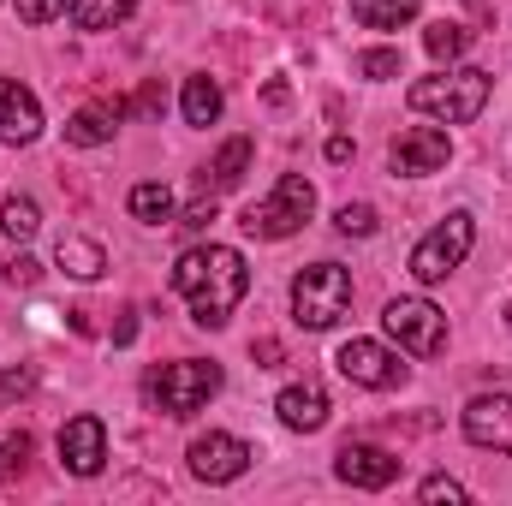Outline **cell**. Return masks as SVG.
<instances>
[{"instance_id":"cell-1","label":"cell","mask_w":512,"mask_h":506,"mask_svg":"<svg viewBox=\"0 0 512 506\" xmlns=\"http://www.w3.org/2000/svg\"><path fill=\"white\" fill-rule=\"evenodd\" d=\"M173 292L191 304L197 328H227V316L251 292V268L233 245H197L173 262Z\"/></svg>"},{"instance_id":"cell-2","label":"cell","mask_w":512,"mask_h":506,"mask_svg":"<svg viewBox=\"0 0 512 506\" xmlns=\"http://www.w3.org/2000/svg\"><path fill=\"white\" fill-rule=\"evenodd\" d=\"M411 108H417V114H435V120H447V126H471V120L489 108V72L459 66V72L417 78V84H411Z\"/></svg>"},{"instance_id":"cell-3","label":"cell","mask_w":512,"mask_h":506,"mask_svg":"<svg viewBox=\"0 0 512 506\" xmlns=\"http://www.w3.org/2000/svg\"><path fill=\"white\" fill-rule=\"evenodd\" d=\"M215 393H221V364H209V358H179L149 376V405L161 417H197Z\"/></svg>"},{"instance_id":"cell-4","label":"cell","mask_w":512,"mask_h":506,"mask_svg":"<svg viewBox=\"0 0 512 506\" xmlns=\"http://www.w3.org/2000/svg\"><path fill=\"white\" fill-rule=\"evenodd\" d=\"M292 310H298V328H310V334L334 328V322L352 310V274H346L340 262L304 268V274L292 280Z\"/></svg>"},{"instance_id":"cell-5","label":"cell","mask_w":512,"mask_h":506,"mask_svg":"<svg viewBox=\"0 0 512 506\" xmlns=\"http://www.w3.org/2000/svg\"><path fill=\"white\" fill-rule=\"evenodd\" d=\"M316 215V185L310 179H298V173H286L262 203H251L245 209V233L251 239H292V233H304V221Z\"/></svg>"},{"instance_id":"cell-6","label":"cell","mask_w":512,"mask_h":506,"mask_svg":"<svg viewBox=\"0 0 512 506\" xmlns=\"http://www.w3.org/2000/svg\"><path fill=\"white\" fill-rule=\"evenodd\" d=\"M382 328L411 358H441V346H447V316L429 298H393L382 310Z\"/></svg>"},{"instance_id":"cell-7","label":"cell","mask_w":512,"mask_h":506,"mask_svg":"<svg viewBox=\"0 0 512 506\" xmlns=\"http://www.w3.org/2000/svg\"><path fill=\"white\" fill-rule=\"evenodd\" d=\"M471 239H477V221L465 215V209H453L417 251H411V274L423 280V286H435V280H447L465 256H471Z\"/></svg>"},{"instance_id":"cell-8","label":"cell","mask_w":512,"mask_h":506,"mask_svg":"<svg viewBox=\"0 0 512 506\" xmlns=\"http://www.w3.org/2000/svg\"><path fill=\"white\" fill-rule=\"evenodd\" d=\"M185 459H191V477H197V483H233V477L251 471L256 453L239 435H221V429H215V435H197Z\"/></svg>"},{"instance_id":"cell-9","label":"cell","mask_w":512,"mask_h":506,"mask_svg":"<svg viewBox=\"0 0 512 506\" xmlns=\"http://www.w3.org/2000/svg\"><path fill=\"white\" fill-rule=\"evenodd\" d=\"M334 364H340V376L352 381V387H376V393H387V387L405 381L399 352H387V346H376V340H346Z\"/></svg>"},{"instance_id":"cell-10","label":"cell","mask_w":512,"mask_h":506,"mask_svg":"<svg viewBox=\"0 0 512 506\" xmlns=\"http://www.w3.org/2000/svg\"><path fill=\"white\" fill-rule=\"evenodd\" d=\"M447 155H453V143H447V131H441V126H411V131H399V137H393V149H387L393 173H405V179L441 173V167H447Z\"/></svg>"},{"instance_id":"cell-11","label":"cell","mask_w":512,"mask_h":506,"mask_svg":"<svg viewBox=\"0 0 512 506\" xmlns=\"http://www.w3.org/2000/svg\"><path fill=\"white\" fill-rule=\"evenodd\" d=\"M399 453H387L376 441H346L340 453H334V477L340 483H352V489H387L393 477H399Z\"/></svg>"},{"instance_id":"cell-12","label":"cell","mask_w":512,"mask_h":506,"mask_svg":"<svg viewBox=\"0 0 512 506\" xmlns=\"http://www.w3.org/2000/svg\"><path fill=\"white\" fill-rule=\"evenodd\" d=\"M60 465L72 477H96L108 465V429H102V417H72L60 429Z\"/></svg>"},{"instance_id":"cell-13","label":"cell","mask_w":512,"mask_h":506,"mask_svg":"<svg viewBox=\"0 0 512 506\" xmlns=\"http://www.w3.org/2000/svg\"><path fill=\"white\" fill-rule=\"evenodd\" d=\"M465 441L512 453V393H477L465 405Z\"/></svg>"},{"instance_id":"cell-14","label":"cell","mask_w":512,"mask_h":506,"mask_svg":"<svg viewBox=\"0 0 512 506\" xmlns=\"http://www.w3.org/2000/svg\"><path fill=\"white\" fill-rule=\"evenodd\" d=\"M36 131H42V108H36V96L18 84V78H0V143H36Z\"/></svg>"},{"instance_id":"cell-15","label":"cell","mask_w":512,"mask_h":506,"mask_svg":"<svg viewBox=\"0 0 512 506\" xmlns=\"http://www.w3.org/2000/svg\"><path fill=\"white\" fill-rule=\"evenodd\" d=\"M274 411H280V423H286V429L316 435V429L328 423V393H322V381H292V387L274 399Z\"/></svg>"},{"instance_id":"cell-16","label":"cell","mask_w":512,"mask_h":506,"mask_svg":"<svg viewBox=\"0 0 512 506\" xmlns=\"http://www.w3.org/2000/svg\"><path fill=\"white\" fill-rule=\"evenodd\" d=\"M54 262H60L72 280H102V268H108V251H102L96 239H84V233H60V245H54Z\"/></svg>"},{"instance_id":"cell-17","label":"cell","mask_w":512,"mask_h":506,"mask_svg":"<svg viewBox=\"0 0 512 506\" xmlns=\"http://www.w3.org/2000/svg\"><path fill=\"white\" fill-rule=\"evenodd\" d=\"M245 173H251V137H227V143H221V155L209 161L203 185H209V191H239V185H245Z\"/></svg>"},{"instance_id":"cell-18","label":"cell","mask_w":512,"mask_h":506,"mask_svg":"<svg viewBox=\"0 0 512 506\" xmlns=\"http://www.w3.org/2000/svg\"><path fill=\"white\" fill-rule=\"evenodd\" d=\"M126 114V102H108V108H78L66 120V143L78 149H96V143H114V120Z\"/></svg>"},{"instance_id":"cell-19","label":"cell","mask_w":512,"mask_h":506,"mask_svg":"<svg viewBox=\"0 0 512 506\" xmlns=\"http://www.w3.org/2000/svg\"><path fill=\"white\" fill-rule=\"evenodd\" d=\"M185 120L191 126H215L221 120V84L209 72H191L185 78Z\"/></svg>"},{"instance_id":"cell-20","label":"cell","mask_w":512,"mask_h":506,"mask_svg":"<svg viewBox=\"0 0 512 506\" xmlns=\"http://www.w3.org/2000/svg\"><path fill=\"white\" fill-rule=\"evenodd\" d=\"M352 18L364 30H399L417 18V0H352Z\"/></svg>"},{"instance_id":"cell-21","label":"cell","mask_w":512,"mask_h":506,"mask_svg":"<svg viewBox=\"0 0 512 506\" xmlns=\"http://www.w3.org/2000/svg\"><path fill=\"white\" fill-rule=\"evenodd\" d=\"M137 12V0H72V24L78 30H114Z\"/></svg>"},{"instance_id":"cell-22","label":"cell","mask_w":512,"mask_h":506,"mask_svg":"<svg viewBox=\"0 0 512 506\" xmlns=\"http://www.w3.org/2000/svg\"><path fill=\"white\" fill-rule=\"evenodd\" d=\"M131 215H137L143 227H161V221L173 215V185H161V179H143V185L131 191Z\"/></svg>"},{"instance_id":"cell-23","label":"cell","mask_w":512,"mask_h":506,"mask_svg":"<svg viewBox=\"0 0 512 506\" xmlns=\"http://www.w3.org/2000/svg\"><path fill=\"white\" fill-rule=\"evenodd\" d=\"M423 48H429L435 60H459V54L471 48V30H465V24H447V18H441V24H429V30H423Z\"/></svg>"},{"instance_id":"cell-24","label":"cell","mask_w":512,"mask_h":506,"mask_svg":"<svg viewBox=\"0 0 512 506\" xmlns=\"http://www.w3.org/2000/svg\"><path fill=\"white\" fill-rule=\"evenodd\" d=\"M0 227H6L12 239H30V233L42 227V209H36L30 197H6V203H0Z\"/></svg>"},{"instance_id":"cell-25","label":"cell","mask_w":512,"mask_h":506,"mask_svg":"<svg viewBox=\"0 0 512 506\" xmlns=\"http://www.w3.org/2000/svg\"><path fill=\"white\" fill-rule=\"evenodd\" d=\"M334 227H340L346 239H370V233H376V209H370V203H346V209L334 215Z\"/></svg>"},{"instance_id":"cell-26","label":"cell","mask_w":512,"mask_h":506,"mask_svg":"<svg viewBox=\"0 0 512 506\" xmlns=\"http://www.w3.org/2000/svg\"><path fill=\"white\" fill-rule=\"evenodd\" d=\"M358 72L364 78H399V48H370V54H358Z\"/></svg>"},{"instance_id":"cell-27","label":"cell","mask_w":512,"mask_h":506,"mask_svg":"<svg viewBox=\"0 0 512 506\" xmlns=\"http://www.w3.org/2000/svg\"><path fill=\"white\" fill-rule=\"evenodd\" d=\"M24 459H30V435L18 429V435H6V441H0V477L24 471Z\"/></svg>"},{"instance_id":"cell-28","label":"cell","mask_w":512,"mask_h":506,"mask_svg":"<svg viewBox=\"0 0 512 506\" xmlns=\"http://www.w3.org/2000/svg\"><path fill=\"white\" fill-rule=\"evenodd\" d=\"M30 387H36V370H30V364H12V370L0 376V399H24Z\"/></svg>"},{"instance_id":"cell-29","label":"cell","mask_w":512,"mask_h":506,"mask_svg":"<svg viewBox=\"0 0 512 506\" xmlns=\"http://www.w3.org/2000/svg\"><path fill=\"white\" fill-rule=\"evenodd\" d=\"M66 12V0H18V18L24 24H48V18H60Z\"/></svg>"},{"instance_id":"cell-30","label":"cell","mask_w":512,"mask_h":506,"mask_svg":"<svg viewBox=\"0 0 512 506\" xmlns=\"http://www.w3.org/2000/svg\"><path fill=\"white\" fill-rule=\"evenodd\" d=\"M6 280H12V286H36V280H42V262H36V256H12V262H6Z\"/></svg>"},{"instance_id":"cell-31","label":"cell","mask_w":512,"mask_h":506,"mask_svg":"<svg viewBox=\"0 0 512 506\" xmlns=\"http://www.w3.org/2000/svg\"><path fill=\"white\" fill-rule=\"evenodd\" d=\"M417 495H423V501H465V489H459V483H453V477H423V489H417Z\"/></svg>"},{"instance_id":"cell-32","label":"cell","mask_w":512,"mask_h":506,"mask_svg":"<svg viewBox=\"0 0 512 506\" xmlns=\"http://www.w3.org/2000/svg\"><path fill=\"white\" fill-rule=\"evenodd\" d=\"M209 221H215V197H203V203H191V209H185V221H179V227H185V233H203V227H209Z\"/></svg>"},{"instance_id":"cell-33","label":"cell","mask_w":512,"mask_h":506,"mask_svg":"<svg viewBox=\"0 0 512 506\" xmlns=\"http://www.w3.org/2000/svg\"><path fill=\"white\" fill-rule=\"evenodd\" d=\"M251 358H256V370H274L280 364V340H251Z\"/></svg>"},{"instance_id":"cell-34","label":"cell","mask_w":512,"mask_h":506,"mask_svg":"<svg viewBox=\"0 0 512 506\" xmlns=\"http://www.w3.org/2000/svg\"><path fill=\"white\" fill-rule=\"evenodd\" d=\"M352 149H358V143H352L346 131H340V137H328V161H334V167H340V161H352Z\"/></svg>"},{"instance_id":"cell-35","label":"cell","mask_w":512,"mask_h":506,"mask_svg":"<svg viewBox=\"0 0 512 506\" xmlns=\"http://www.w3.org/2000/svg\"><path fill=\"white\" fill-rule=\"evenodd\" d=\"M131 334H137V310H120V322H114V340H120V346H126Z\"/></svg>"},{"instance_id":"cell-36","label":"cell","mask_w":512,"mask_h":506,"mask_svg":"<svg viewBox=\"0 0 512 506\" xmlns=\"http://www.w3.org/2000/svg\"><path fill=\"white\" fill-rule=\"evenodd\" d=\"M501 316H507V328H512V298H507V310H501Z\"/></svg>"},{"instance_id":"cell-37","label":"cell","mask_w":512,"mask_h":506,"mask_svg":"<svg viewBox=\"0 0 512 506\" xmlns=\"http://www.w3.org/2000/svg\"><path fill=\"white\" fill-rule=\"evenodd\" d=\"M471 6H483V0H471Z\"/></svg>"}]
</instances>
